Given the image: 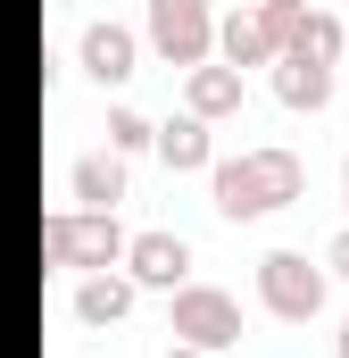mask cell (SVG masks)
<instances>
[{
    "label": "cell",
    "mask_w": 349,
    "mask_h": 358,
    "mask_svg": "<svg viewBox=\"0 0 349 358\" xmlns=\"http://www.w3.org/2000/svg\"><path fill=\"white\" fill-rule=\"evenodd\" d=\"M283 200H299V159L291 150H250V159L216 167V208L225 217H266Z\"/></svg>",
    "instance_id": "cell-1"
},
{
    "label": "cell",
    "mask_w": 349,
    "mask_h": 358,
    "mask_svg": "<svg viewBox=\"0 0 349 358\" xmlns=\"http://www.w3.org/2000/svg\"><path fill=\"white\" fill-rule=\"evenodd\" d=\"M258 292H266V308H274V317H291V325L325 308V275L308 267L299 250H274V259L258 267Z\"/></svg>",
    "instance_id": "cell-2"
},
{
    "label": "cell",
    "mask_w": 349,
    "mask_h": 358,
    "mask_svg": "<svg viewBox=\"0 0 349 358\" xmlns=\"http://www.w3.org/2000/svg\"><path fill=\"white\" fill-rule=\"evenodd\" d=\"M42 250L50 259H75V267H108L125 250V234L108 225V208H91V217H50L42 225Z\"/></svg>",
    "instance_id": "cell-3"
},
{
    "label": "cell",
    "mask_w": 349,
    "mask_h": 358,
    "mask_svg": "<svg viewBox=\"0 0 349 358\" xmlns=\"http://www.w3.org/2000/svg\"><path fill=\"white\" fill-rule=\"evenodd\" d=\"M150 42L167 50L174 67H191L208 50V0H150Z\"/></svg>",
    "instance_id": "cell-4"
},
{
    "label": "cell",
    "mask_w": 349,
    "mask_h": 358,
    "mask_svg": "<svg viewBox=\"0 0 349 358\" xmlns=\"http://www.w3.org/2000/svg\"><path fill=\"white\" fill-rule=\"evenodd\" d=\"M174 334H191V350H225V342L242 334V308H233L225 292H183V300H174Z\"/></svg>",
    "instance_id": "cell-5"
},
{
    "label": "cell",
    "mask_w": 349,
    "mask_h": 358,
    "mask_svg": "<svg viewBox=\"0 0 349 358\" xmlns=\"http://www.w3.org/2000/svg\"><path fill=\"white\" fill-rule=\"evenodd\" d=\"M84 67L100 84H125V76H133V34H125V25H91L84 34Z\"/></svg>",
    "instance_id": "cell-6"
},
{
    "label": "cell",
    "mask_w": 349,
    "mask_h": 358,
    "mask_svg": "<svg viewBox=\"0 0 349 358\" xmlns=\"http://www.w3.org/2000/svg\"><path fill=\"white\" fill-rule=\"evenodd\" d=\"M183 267H191V250H183L174 234H142V242H133V275H142V283H174Z\"/></svg>",
    "instance_id": "cell-7"
},
{
    "label": "cell",
    "mask_w": 349,
    "mask_h": 358,
    "mask_svg": "<svg viewBox=\"0 0 349 358\" xmlns=\"http://www.w3.org/2000/svg\"><path fill=\"white\" fill-rule=\"evenodd\" d=\"M274 92H283L291 108H325V92H333V67H316V59H283Z\"/></svg>",
    "instance_id": "cell-8"
},
{
    "label": "cell",
    "mask_w": 349,
    "mask_h": 358,
    "mask_svg": "<svg viewBox=\"0 0 349 358\" xmlns=\"http://www.w3.org/2000/svg\"><path fill=\"white\" fill-rule=\"evenodd\" d=\"M225 108H242V76L233 67H200L191 76V117H225Z\"/></svg>",
    "instance_id": "cell-9"
},
{
    "label": "cell",
    "mask_w": 349,
    "mask_h": 358,
    "mask_svg": "<svg viewBox=\"0 0 349 358\" xmlns=\"http://www.w3.org/2000/svg\"><path fill=\"white\" fill-rule=\"evenodd\" d=\"M158 150H167V167H208V125L174 117V125H158Z\"/></svg>",
    "instance_id": "cell-10"
},
{
    "label": "cell",
    "mask_w": 349,
    "mask_h": 358,
    "mask_svg": "<svg viewBox=\"0 0 349 358\" xmlns=\"http://www.w3.org/2000/svg\"><path fill=\"white\" fill-rule=\"evenodd\" d=\"M125 308H133V283H117V275L84 283V300H75V317H84V325H117Z\"/></svg>",
    "instance_id": "cell-11"
},
{
    "label": "cell",
    "mask_w": 349,
    "mask_h": 358,
    "mask_svg": "<svg viewBox=\"0 0 349 358\" xmlns=\"http://www.w3.org/2000/svg\"><path fill=\"white\" fill-rule=\"evenodd\" d=\"M291 59L333 67V59H341V25H333V17H299V25H291Z\"/></svg>",
    "instance_id": "cell-12"
},
{
    "label": "cell",
    "mask_w": 349,
    "mask_h": 358,
    "mask_svg": "<svg viewBox=\"0 0 349 358\" xmlns=\"http://www.w3.org/2000/svg\"><path fill=\"white\" fill-rule=\"evenodd\" d=\"M75 192H84L91 208H108V200L125 192V167H117V159H84V167H75Z\"/></svg>",
    "instance_id": "cell-13"
},
{
    "label": "cell",
    "mask_w": 349,
    "mask_h": 358,
    "mask_svg": "<svg viewBox=\"0 0 349 358\" xmlns=\"http://www.w3.org/2000/svg\"><path fill=\"white\" fill-rule=\"evenodd\" d=\"M266 50H274V42H266L258 17H233V25H225V59H233V67H258Z\"/></svg>",
    "instance_id": "cell-14"
},
{
    "label": "cell",
    "mask_w": 349,
    "mask_h": 358,
    "mask_svg": "<svg viewBox=\"0 0 349 358\" xmlns=\"http://www.w3.org/2000/svg\"><path fill=\"white\" fill-rule=\"evenodd\" d=\"M108 142H117V150H142V142H150V125L125 108V117H108Z\"/></svg>",
    "instance_id": "cell-15"
},
{
    "label": "cell",
    "mask_w": 349,
    "mask_h": 358,
    "mask_svg": "<svg viewBox=\"0 0 349 358\" xmlns=\"http://www.w3.org/2000/svg\"><path fill=\"white\" fill-rule=\"evenodd\" d=\"M333 267H341V275H349V234H341V242H333Z\"/></svg>",
    "instance_id": "cell-16"
},
{
    "label": "cell",
    "mask_w": 349,
    "mask_h": 358,
    "mask_svg": "<svg viewBox=\"0 0 349 358\" xmlns=\"http://www.w3.org/2000/svg\"><path fill=\"white\" fill-rule=\"evenodd\" d=\"M174 358H208V350H174Z\"/></svg>",
    "instance_id": "cell-17"
},
{
    "label": "cell",
    "mask_w": 349,
    "mask_h": 358,
    "mask_svg": "<svg viewBox=\"0 0 349 358\" xmlns=\"http://www.w3.org/2000/svg\"><path fill=\"white\" fill-rule=\"evenodd\" d=\"M341 358H349V334H341Z\"/></svg>",
    "instance_id": "cell-18"
},
{
    "label": "cell",
    "mask_w": 349,
    "mask_h": 358,
    "mask_svg": "<svg viewBox=\"0 0 349 358\" xmlns=\"http://www.w3.org/2000/svg\"><path fill=\"white\" fill-rule=\"evenodd\" d=\"M341 183H349V167H341Z\"/></svg>",
    "instance_id": "cell-19"
}]
</instances>
